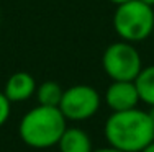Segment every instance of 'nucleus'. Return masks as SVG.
Listing matches in <instances>:
<instances>
[{"label": "nucleus", "mask_w": 154, "mask_h": 152, "mask_svg": "<svg viewBox=\"0 0 154 152\" xmlns=\"http://www.w3.org/2000/svg\"><path fill=\"white\" fill-rule=\"evenodd\" d=\"M108 146L123 152H141L154 141V124L148 111L139 108L112 111L103 126Z\"/></svg>", "instance_id": "nucleus-1"}, {"label": "nucleus", "mask_w": 154, "mask_h": 152, "mask_svg": "<svg viewBox=\"0 0 154 152\" xmlns=\"http://www.w3.org/2000/svg\"><path fill=\"white\" fill-rule=\"evenodd\" d=\"M67 128V119L57 106L31 108L23 115L18 124V136L33 149H49L57 146Z\"/></svg>", "instance_id": "nucleus-2"}, {"label": "nucleus", "mask_w": 154, "mask_h": 152, "mask_svg": "<svg viewBox=\"0 0 154 152\" xmlns=\"http://www.w3.org/2000/svg\"><path fill=\"white\" fill-rule=\"evenodd\" d=\"M113 30L122 41L141 43L151 38L154 30V8L141 0H130L115 8Z\"/></svg>", "instance_id": "nucleus-3"}, {"label": "nucleus", "mask_w": 154, "mask_h": 152, "mask_svg": "<svg viewBox=\"0 0 154 152\" xmlns=\"http://www.w3.org/2000/svg\"><path fill=\"white\" fill-rule=\"evenodd\" d=\"M102 67L112 80L133 82L144 66L141 54L133 43L120 39L105 48L102 54Z\"/></svg>", "instance_id": "nucleus-4"}, {"label": "nucleus", "mask_w": 154, "mask_h": 152, "mask_svg": "<svg viewBox=\"0 0 154 152\" xmlns=\"http://www.w3.org/2000/svg\"><path fill=\"white\" fill-rule=\"evenodd\" d=\"M102 105V97L94 87L77 84L64 90L59 110L67 121H85L97 115Z\"/></svg>", "instance_id": "nucleus-5"}, {"label": "nucleus", "mask_w": 154, "mask_h": 152, "mask_svg": "<svg viewBox=\"0 0 154 152\" xmlns=\"http://www.w3.org/2000/svg\"><path fill=\"white\" fill-rule=\"evenodd\" d=\"M139 93L136 84L128 80H112L105 92V103L112 111H126L138 108Z\"/></svg>", "instance_id": "nucleus-6"}, {"label": "nucleus", "mask_w": 154, "mask_h": 152, "mask_svg": "<svg viewBox=\"0 0 154 152\" xmlns=\"http://www.w3.org/2000/svg\"><path fill=\"white\" fill-rule=\"evenodd\" d=\"M36 80L28 72H15L12 74L5 82L3 87V95L8 98L10 103H21V101L30 100L36 93Z\"/></svg>", "instance_id": "nucleus-7"}, {"label": "nucleus", "mask_w": 154, "mask_h": 152, "mask_svg": "<svg viewBox=\"0 0 154 152\" xmlns=\"http://www.w3.org/2000/svg\"><path fill=\"white\" fill-rule=\"evenodd\" d=\"M59 152H92V139L82 128H66L57 142Z\"/></svg>", "instance_id": "nucleus-8"}, {"label": "nucleus", "mask_w": 154, "mask_h": 152, "mask_svg": "<svg viewBox=\"0 0 154 152\" xmlns=\"http://www.w3.org/2000/svg\"><path fill=\"white\" fill-rule=\"evenodd\" d=\"M134 84L139 93V100L149 106H154V64L141 69L138 77L134 79Z\"/></svg>", "instance_id": "nucleus-9"}, {"label": "nucleus", "mask_w": 154, "mask_h": 152, "mask_svg": "<svg viewBox=\"0 0 154 152\" xmlns=\"http://www.w3.org/2000/svg\"><path fill=\"white\" fill-rule=\"evenodd\" d=\"M62 93H64V88L57 82L46 80L38 85L35 97L38 100V105H43V106H59Z\"/></svg>", "instance_id": "nucleus-10"}, {"label": "nucleus", "mask_w": 154, "mask_h": 152, "mask_svg": "<svg viewBox=\"0 0 154 152\" xmlns=\"http://www.w3.org/2000/svg\"><path fill=\"white\" fill-rule=\"evenodd\" d=\"M10 111H12V103L3 95V92H0V128L8 121Z\"/></svg>", "instance_id": "nucleus-11"}, {"label": "nucleus", "mask_w": 154, "mask_h": 152, "mask_svg": "<svg viewBox=\"0 0 154 152\" xmlns=\"http://www.w3.org/2000/svg\"><path fill=\"white\" fill-rule=\"evenodd\" d=\"M92 152H123V151H120V149H115V147L108 146V147H100V149H94Z\"/></svg>", "instance_id": "nucleus-12"}, {"label": "nucleus", "mask_w": 154, "mask_h": 152, "mask_svg": "<svg viewBox=\"0 0 154 152\" xmlns=\"http://www.w3.org/2000/svg\"><path fill=\"white\" fill-rule=\"evenodd\" d=\"M148 116H149V119H151V123L154 124V106H149V110H148Z\"/></svg>", "instance_id": "nucleus-13"}, {"label": "nucleus", "mask_w": 154, "mask_h": 152, "mask_svg": "<svg viewBox=\"0 0 154 152\" xmlns=\"http://www.w3.org/2000/svg\"><path fill=\"white\" fill-rule=\"evenodd\" d=\"M110 3H113L115 7H118V5H122V3H126V2H130V0H108Z\"/></svg>", "instance_id": "nucleus-14"}, {"label": "nucleus", "mask_w": 154, "mask_h": 152, "mask_svg": "<svg viewBox=\"0 0 154 152\" xmlns=\"http://www.w3.org/2000/svg\"><path fill=\"white\" fill-rule=\"evenodd\" d=\"M141 152H154V141H152L151 144H149V146H146Z\"/></svg>", "instance_id": "nucleus-15"}, {"label": "nucleus", "mask_w": 154, "mask_h": 152, "mask_svg": "<svg viewBox=\"0 0 154 152\" xmlns=\"http://www.w3.org/2000/svg\"><path fill=\"white\" fill-rule=\"evenodd\" d=\"M143 3H146V5H149V7H152L154 8V0H141Z\"/></svg>", "instance_id": "nucleus-16"}, {"label": "nucleus", "mask_w": 154, "mask_h": 152, "mask_svg": "<svg viewBox=\"0 0 154 152\" xmlns=\"http://www.w3.org/2000/svg\"><path fill=\"white\" fill-rule=\"evenodd\" d=\"M151 38H152V39H154V30H152V36H151Z\"/></svg>", "instance_id": "nucleus-17"}, {"label": "nucleus", "mask_w": 154, "mask_h": 152, "mask_svg": "<svg viewBox=\"0 0 154 152\" xmlns=\"http://www.w3.org/2000/svg\"><path fill=\"white\" fill-rule=\"evenodd\" d=\"M0 20H2V16H0Z\"/></svg>", "instance_id": "nucleus-18"}]
</instances>
